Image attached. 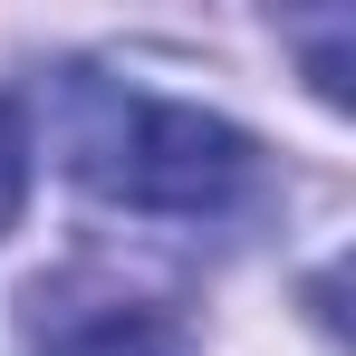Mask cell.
Returning <instances> with one entry per match:
<instances>
[{
    "label": "cell",
    "mask_w": 356,
    "mask_h": 356,
    "mask_svg": "<svg viewBox=\"0 0 356 356\" xmlns=\"http://www.w3.org/2000/svg\"><path fill=\"white\" fill-rule=\"evenodd\" d=\"M19 193H29V135H19V116L0 106V232L19 222Z\"/></svg>",
    "instance_id": "3957f363"
},
{
    "label": "cell",
    "mask_w": 356,
    "mask_h": 356,
    "mask_svg": "<svg viewBox=\"0 0 356 356\" xmlns=\"http://www.w3.org/2000/svg\"><path fill=\"white\" fill-rule=\"evenodd\" d=\"M58 154L97 202L145 212V222H212L260 183V154L241 125L174 106V97H145V87H106V77L67 87Z\"/></svg>",
    "instance_id": "6da1fadb"
},
{
    "label": "cell",
    "mask_w": 356,
    "mask_h": 356,
    "mask_svg": "<svg viewBox=\"0 0 356 356\" xmlns=\"http://www.w3.org/2000/svg\"><path fill=\"white\" fill-rule=\"evenodd\" d=\"M39 356H183V337L164 327V318L97 308V318H67L58 337H39Z\"/></svg>",
    "instance_id": "7a4b0ae2"
}]
</instances>
